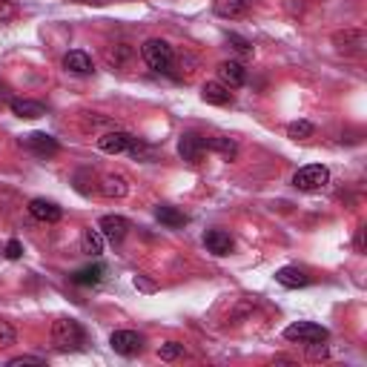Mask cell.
Segmentation results:
<instances>
[{"label": "cell", "instance_id": "cell-25", "mask_svg": "<svg viewBox=\"0 0 367 367\" xmlns=\"http://www.w3.org/2000/svg\"><path fill=\"white\" fill-rule=\"evenodd\" d=\"M158 356H161L164 361H175V359L184 356V345H181V341H166V345L158 348Z\"/></svg>", "mask_w": 367, "mask_h": 367}, {"label": "cell", "instance_id": "cell-18", "mask_svg": "<svg viewBox=\"0 0 367 367\" xmlns=\"http://www.w3.org/2000/svg\"><path fill=\"white\" fill-rule=\"evenodd\" d=\"M9 107L17 118H26V120H35V118L46 115V107L38 104V101H29V97H15V101H9Z\"/></svg>", "mask_w": 367, "mask_h": 367}, {"label": "cell", "instance_id": "cell-15", "mask_svg": "<svg viewBox=\"0 0 367 367\" xmlns=\"http://www.w3.org/2000/svg\"><path fill=\"white\" fill-rule=\"evenodd\" d=\"M204 146H207V153H218V155H224L227 161H233L238 155V143L233 138H224V135H212V138L204 135Z\"/></svg>", "mask_w": 367, "mask_h": 367}, {"label": "cell", "instance_id": "cell-1", "mask_svg": "<svg viewBox=\"0 0 367 367\" xmlns=\"http://www.w3.org/2000/svg\"><path fill=\"white\" fill-rule=\"evenodd\" d=\"M52 345L61 353H75L86 348V330L78 319H58L52 325Z\"/></svg>", "mask_w": 367, "mask_h": 367}, {"label": "cell", "instance_id": "cell-31", "mask_svg": "<svg viewBox=\"0 0 367 367\" xmlns=\"http://www.w3.org/2000/svg\"><path fill=\"white\" fill-rule=\"evenodd\" d=\"M9 15H15V6H9V3L0 0V17H9Z\"/></svg>", "mask_w": 367, "mask_h": 367}, {"label": "cell", "instance_id": "cell-33", "mask_svg": "<svg viewBox=\"0 0 367 367\" xmlns=\"http://www.w3.org/2000/svg\"><path fill=\"white\" fill-rule=\"evenodd\" d=\"M78 3H92V0H78Z\"/></svg>", "mask_w": 367, "mask_h": 367}, {"label": "cell", "instance_id": "cell-2", "mask_svg": "<svg viewBox=\"0 0 367 367\" xmlns=\"http://www.w3.org/2000/svg\"><path fill=\"white\" fill-rule=\"evenodd\" d=\"M141 58L143 63L150 66L153 72H173V63H175V52L173 46L161 38H150L143 46H141Z\"/></svg>", "mask_w": 367, "mask_h": 367}, {"label": "cell", "instance_id": "cell-13", "mask_svg": "<svg viewBox=\"0 0 367 367\" xmlns=\"http://www.w3.org/2000/svg\"><path fill=\"white\" fill-rule=\"evenodd\" d=\"M201 97H204L207 104H212V107H227V104H233V92L221 81H207L201 86Z\"/></svg>", "mask_w": 367, "mask_h": 367}, {"label": "cell", "instance_id": "cell-19", "mask_svg": "<svg viewBox=\"0 0 367 367\" xmlns=\"http://www.w3.org/2000/svg\"><path fill=\"white\" fill-rule=\"evenodd\" d=\"M63 66L69 72H75V75H89V72L95 69L92 66V58L86 52H81V49H72V52L63 55Z\"/></svg>", "mask_w": 367, "mask_h": 367}, {"label": "cell", "instance_id": "cell-22", "mask_svg": "<svg viewBox=\"0 0 367 367\" xmlns=\"http://www.w3.org/2000/svg\"><path fill=\"white\" fill-rule=\"evenodd\" d=\"M81 250L89 256V258H97L104 253V233L101 230H84V235H81Z\"/></svg>", "mask_w": 367, "mask_h": 367}, {"label": "cell", "instance_id": "cell-27", "mask_svg": "<svg viewBox=\"0 0 367 367\" xmlns=\"http://www.w3.org/2000/svg\"><path fill=\"white\" fill-rule=\"evenodd\" d=\"M15 341H17L15 327H12L9 322H0V348H12Z\"/></svg>", "mask_w": 367, "mask_h": 367}, {"label": "cell", "instance_id": "cell-12", "mask_svg": "<svg viewBox=\"0 0 367 367\" xmlns=\"http://www.w3.org/2000/svg\"><path fill=\"white\" fill-rule=\"evenodd\" d=\"M29 212H32V218H38V221H46V224L61 221V215H63V210L55 201H46V198H32L29 201Z\"/></svg>", "mask_w": 367, "mask_h": 367}, {"label": "cell", "instance_id": "cell-20", "mask_svg": "<svg viewBox=\"0 0 367 367\" xmlns=\"http://www.w3.org/2000/svg\"><path fill=\"white\" fill-rule=\"evenodd\" d=\"M104 273H107V267H104L101 261H95V264H89V267H81V270L72 276V281L81 284V287H95V284H101Z\"/></svg>", "mask_w": 367, "mask_h": 367}, {"label": "cell", "instance_id": "cell-28", "mask_svg": "<svg viewBox=\"0 0 367 367\" xmlns=\"http://www.w3.org/2000/svg\"><path fill=\"white\" fill-rule=\"evenodd\" d=\"M130 55H132V49H130V46H118L115 52H109V63H115V66H118L120 61L130 58Z\"/></svg>", "mask_w": 367, "mask_h": 367}, {"label": "cell", "instance_id": "cell-6", "mask_svg": "<svg viewBox=\"0 0 367 367\" xmlns=\"http://www.w3.org/2000/svg\"><path fill=\"white\" fill-rule=\"evenodd\" d=\"M109 348L118 356H138L143 350V338L135 330H115L109 336Z\"/></svg>", "mask_w": 367, "mask_h": 367}, {"label": "cell", "instance_id": "cell-23", "mask_svg": "<svg viewBox=\"0 0 367 367\" xmlns=\"http://www.w3.org/2000/svg\"><path fill=\"white\" fill-rule=\"evenodd\" d=\"M155 218H158L164 227H169V230H175V227H184V224H187V215L178 212L175 207H169V204L155 207Z\"/></svg>", "mask_w": 367, "mask_h": 367}, {"label": "cell", "instance_id": "cell-29", "mask_svg": "<svg viewBox=\"0 0 367 367\" xmlns=\"http://www.w3.org/2000/svg\"><path fill=\"white\" fill-rule=\"evenodd\" d=\"M20 364H43L40 356H15L9 359V367H20Z\"/></svg>", "mask_w": 367, "mask_h": 367}, {"label": "cell", "instance_id": "cell-8", "mask_svg": "<svg viewBox=\"0 0 367 367\" xmlns=\"http://www.w3.org/2000/svg\"><path fill=\"white\" fill-rule=\"evenodd\" d=\"M97 230L104 233V238L112 244V247H118V244L127 238V233L132 230V224L127 221L124 215H104L101 224H97Z\"/></svg>", "mask_w": 367, "mask_h": 367}, {"label": "cell", "instance_id": "cell-21", "mask_svg": "<svg viewBox=\"0 0 367 367\" xmlns=\"http://www.w3.org/2000/svg\"><path fill=\"white\" fill-rule=\"evenodd\" d=\"M247 6H250V0H215V3H212L215 15H218V17H224V20H235V17H241L244 12H247Z\"/></svg>", "mask_w": 367, "mask_h": 367}, {"label": "cell", "instance_id": "cell-3", "mask_svg": "<svg viewBox=\"0 0 367 367\" xmlns=\"http://www.w3.org/2000/svg\"><path fill=\"white\" fill-rule=\"evenodd\" d=\"M327 181H330V169H327L325 164L302 166L299 173L292 175V187L302 189V192H315V189H322Z\"/></svg>", "mask_w": 367, "mask_h": 367}, {"label": "cell", "instance_id": "cell-5", "mask_svg": "<svg viewBox=\"0 0 367 367\" xmlns=\"http://www.w3.org/2000/svg\"><path fill=\"white\" fill-rule=\"evenodd\" d=\"M204 153H207V146H204V135L198 132H184L178 138V155L187 161V164H201L204 161Z\"/></svg>", "mask_w": 367, "mask_h": 367}, {"label": "cell", "instance_id": "cell-17", "mask_svg": "<svg viewBox=\"0 0 367 367\" xmlns=\"http://www.w3.org/2000/svg\"><path fill=\"white\" fill-rule=\"evenodd\" d=\"M276 281L287 290H299V287H307L310 284V276L304 270H299V267H281V270L276 273Z\"/></svg>", "mask_w": 367, "mask_h": 367}, {"label": "cell", "instance_id": "cell-16", "mask_svg": "<svg viewBox=\"0 0 367 367\" xmlns=\"http://www.w3.org/2000/svg\"><path fill=\"white\" fill-rule=\"evenodd\" d=\"M204 244H207V250L212 256H230V250H233V238L224 230H210L204 235Z\"/></svg>", "mask_w": 367, "mask_h": 367}, {"label": "cell", "instance_id": "cell-32", "mask_svg": "<svg viewBox=\"0 0 367 367\" xmlns=\"http://www.w3.org/2000/svg\"><path fill=\"white\" fill-rule=\"evenodd\" d=\"M135 287H141V290H155V287H153V284H150V281H143V279H141V276H138V279H135Z\"/></svg>", "mask_w": 367, "mask_h": 367}, {"label": "cell", "instance_id": "cell-11", "mask_svg": "<svg viewBox=\"0 0 367 367\" xmlns=\"http://www.w3.org/2000/svg\"><path fill=\"white\" fill-rule=\"evenodd\" d=\"M218 81L230 89H238V86L247 84V69H244L238 61H224V63H218Z\"/></svg>", "mask_w": 367, "mask_h": 367}, {"label": "cell", "instance_id": "cell-7", "mask_svg": "<svg viewBox=\"0 0 367 367\" xmlns=\"http://www.w3.org/2000/svg\"><path fill=\"white\" fill-rule=\"evenodd\" d=\"M26 150L32 153V155H38V158H52V155H58V141L52 138V135H46V132H29V135H23V141H20Z\"/></svg>", "mask_w": 367, "mask_h": 367}, {"label": "cell", "instance_id": "cell-4", "mask_svg": "<svg viewBox=\"0 0 367 367\" xmlns=\"http://www.w3.org/2000/svg\"><path fill=\"white\" fill-rule=\"evenodd\" d=\"M327 327L315 325V322H292L290 327H284V338L287 341H299V345H313V341H327Z\"/></svg>", "mask_w": 367, "mask_h": 367}, {"label": "cell", "instance_id": "cell-26", "mask_svg": "<svg viewBox=\"0 0 367 367\" xmlns=\"http://www.w3.org/2000/svg\"><path fill=\"white\" fill-rule=\"evenodd\" d=\"M227 43L235 49L238 55H244V58H253V43H250L247 38H241V35H227Z\"/></svg>", "mask_w": 367, "mask_h": 367}, {"label": "cell", "instance_id": "cell-30", "mask_svg": "<svg viewBox=\"0 0 367 367\" xmlns=\"http://www.w3.org/2000/svg\"><path fill=\"white\" fill-rule=\"evenodd\" d=\"M20 256H23V244H20L17 238H12V241L6 244V258L15 261V258H20Z\"/></svg>", "mask_w": 367, "mask_h": 367}, {"label": "cell", "instance_id": "cell-14", "mask_svg": "<svg viewBox=\"0 0 367 367\" xmlns=\"http://www.w3.org/2000/svg\"><path fill=\"white\" fill-rule=\"evenodd\" d=\"M97 189H101L107 198H124V195L130 192V181L120 173H109V175H104V181H101Z\"/></svg>", "mask_w": 367, "mask_h": 367}, {"label": "cell", "instance_id": "cell-9", "mask_svg": "<svg viewBox=\"0 0 367 367\" xmlns=\"http://www.w3.org/2000/svg\"><path fill=\"white\" fill-rule=\"evenodd\" d=\"M333 43L338 52H345V55H361L367 46V35L361 29H345V32L333 35Z\"/></svg>", "mask_w": 367, "mask_h": 367}, {"label": "cell", "instance_id": "cell-10", "mask_svg": "<svg viewBox=\"0 0 367 367\" xmlns=\"http://www.w3.org/2000/svg\"><path fill=\"white\" fill-rule=\"evenodd\" d=\"M135 135L124 132V130H109L104 132L101 138H97V150L107 153V155H118V153H127L130 150V143H132Z\"/></svg>", "mask_w": 367, "mask_h": 367}, {"label": "cell", "instance_id": "cell-24", "mask_svg": "<svg viewBox=\"0 0 367 367\" xmlns=\"http://www.w3.org/2000/svg\"><path fill=\"white\" fill-rule=\"evenodd\" d=\"M315 135V127L310 124V120H292V124L287 127V138L292 141H307Z\"/></svg>", "mask_w": 367, "mask_h": 367}]
</instances>
